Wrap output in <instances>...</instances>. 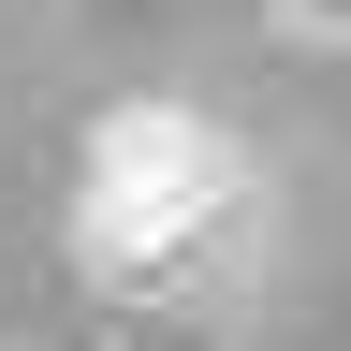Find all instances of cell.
Instances as JSON below:
<instances>
[{"mask_svg": "<svg viewBox=\"0 0 351 351\" xmlns=\"http://www.w3.org/2000/svg\"><path fill=\"white\" fill-rule=\"evenodd\" d=\"M73 234L117 293H191L249 249V147L191 103H117L88 132V176H73Z\"/></svg>", "mask_w": 351, "mask_h": 351, "instance_id": "1", "label": "cell"}, {"mask_svg": "<svg viewBox=\"0 0 351 351\" xmlns=\"http://www.w3.org/2000/svg\"><path fill=\"white\" fill-rule=\"evenodd\" d=\"M278 29H307V44H337V59H351V0H278Z\"/></svg>", "mask_w": 351, "mask_h": 351, "instance_id": "2", "label": "cell"}]
</instances>
